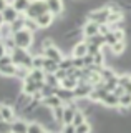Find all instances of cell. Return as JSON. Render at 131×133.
Here are the masks:
<instances>
[{
    "mask_svg": "<svg viewBox=\"0 0 131 133\" xmlns=\"http://www.w3.org/2000/svg\"><path fill=\"white\" fill-rule=\"evenodd\" d=\"M85 33H86V37L90 38V37H95L100 33V25L95 23V22H90L85 25Z\"/></svg>",
    "mask_w": 131,
    "mask_h": 133,
    "instance_id": "5",
    "label": "cell"
},
{
    "mask_svg": "<svg viewBox=\"0 0 131 133\" xmlns=\"http://www.w3.org/2000/svg\"><path fill=\"white\" fill-rule=\"evenodd\" d=\"M3 18L7 20V22H13L15 18H17V10L12 7H7L5 10H3Z\"/></svg>",
    "mask_w": 131,
    "mask_h": 133,
    "instance_id": "10",
    "label": "cell"
},
{
    "mask_svg": "<svg viewBox=\"0 0 131 133\" xmlns=\"http://www.w3.org/2000/svg\"><path fill=\"white\" fill-rule=\"evenodd\" d=\"M120 107L121 108H129L131 107V93H125L120 97Z\"/></svg>",
    "mask_w": 131,
    "mask_h": 133,
    "instance_id": "14",
    "label": "cell"
},
{
    "mask_svg": "<svg viewBox=\"0 0 131 133\" xmlns=\"http://www.w3.org/2000/svg\"><path fill=\"white\" fill-rule=\"evenodd\" d=\"M12 131H13V133H27L28 127L25 123H22V122H17V123L12 125Z\"/></svg>",
    "mask_w": 131,
    "mask_h": 133,
    "instance_id": "12",
    "label": "cell"
},
{
    "mask_svg": "<svg viewBox=\"0 0 131 133\" xmlns=\"http://www.w3.org/2000/svg\"><path fill=\"white\" fill-rule=\"evenodd\" d=\"M63 87H65L67 90H70V88H76V87H78V82H76L73 77H68V78H65V80H63Z\"/></svg>",
    "mask_w": 131,
    "mask_h": 133,
    "instance_id": "15",
    "label": "cell"
},
{
    "mask_svg": "<svg viewBox=\"0 0 131 133\" xmlns=\"http://www.w3.org/2000/svg\"><path fill=\"white\" fill-rule=\"evenodd\" d=\"M5 0H0V10H5Z\"/></svg>",
    "mask_w": 131,
    "mask_h": 133,
    "instance_id": "29",
    "label": "cell"
},
{
    "mask_svg": "<svg viewBox=\"0 0 131 133\" xmlns=\"http://www.w3.org/2000/svg\"><path fill=\"white\" fill-rule=\"evenodd\" d=\"M63 77H67V70H58V72H56V78H63Z\"/></svg>",
    "mask_w": 131,
    "mask_h": 133,
    "instance_id": "28",
    "label": "cell"
},
{
    "mask_svg": "<svg viewBox=\"0 0 131 133\" xmlns=\"http://www.w3.org/2000/svg\"><path fill=\"white\" fill-rule=\"evenodd\" d=\"M27 133H43V130H42V127H40L38 123H32V125H28V131Z\"/></svg>",
    "mask_w": 131,
    "mask_h": 133,
    "instance_id": "21",
    "label": "cell"
},
{
    "mask_svg": "<svg viewBox=\"0 0 131 133\" xmlns=\"http://www.w3.org/2000/svg\"><path fill=\"white\" fill-rule=\"evenodd\" d=\"M56 97H58L60 100H70L71 97H75V95H71L70 90H58L56 91Z\"/></svg>",
    "mask_w": 131,
    "mask_h": 133,
    "instance_id": "19",
    "label": "cell"
},
{
    "mask_svg": "<svg viewBox=\"0 0 131 133\" xmlns=\"http://www.w3.org/2000/svg\"><path fill=\"white\" fill-rule=\"evenodd\" d=\"M90 130H91V127L85 122V123H81L80 127H76V133H90Z\"/></svg>",
    "mask_w": 131,
    "mask_h": 133,
    "instance_id": "22",
    "label": "cell"
},
{
    "mask_svg": "<svg viewBox=\"0 0 131 133\" xmlns=\"http://www.w3.org/2000/svg\"><path fill=\"white\" fill-rule=\"evenodd\" d=\"M61 133H76V128L73 127V125H67V127L63 128V131Z\"/></svg>",
    "mask_w": 131,
    "mask_h": 133,
    "instance_id": "26",
    "label": "cell"
},
{
    "mask_svg": "<svg viewBox=\"0 0 131 133\" xmlns=\"http://www.w3.org/2000/svg\"><path fill=\"white\" fill-rule=\"evenodd\" d=\"M0 113H2V116H3V120H5V122H10L12 120V110L9 107H0Z\"/></svg>",
    "mask_w": 131,
    "mask_h": 133,
    "instance_id": "18",
    "label": "cell"
},
{
    "mask_svg": "<svg viewBox=\"0 0 131 133\" xmlns=\"http://www.w3.org/2000/svg\"><path fill=\"white\" fill-rule=\"evenodd\" d=\"M43 65H45L43 58H40V57H35L33 58V66H35V68H40V66H43Z\"/></svg>",
    "mask_w": 131,
    "mask_h": 133,
    "instance_id": "25",
    "label": "cell"
},
{
    "mask_svg": "<svg viewBox=\"0 0 131 133\" xmlns=\"http://www.w3.org/2000/svg\"><path fill=\"white\" fill-rule=\"evenodd\" d=\"M81 123H85V115L81 113V111H76V113H75V118H73V123H71V125L76 128V127H80Z\"/></svg>",
    "mask_w": 131,
    "mask_h": 133,
    "instance_id": "17",
    "label": "cell"
},
{
    "mask_svg": "<svg viewBox=\"0 0 131 133\" xmlns=\"http://www.w3.org/2000/svg\"><path fill=\"white\" fill-rule=\"evenodd\" d=\"M3 52H5V50H3V45H0V58H2L3 55H5V53H3Z\"/></svg>",
    "mask_w": 131,
    "mask_h": 133,
    "instance_id": "30",
    "label": "cell"
},
{
    "mask_svg": "<svg viewBox=\"0 0 131 133\" xmlns=\"http://www.w3.org/2000/svg\"><path fill=\"white\" fill-rule=\"evenodd\" d=\"M110 14H111V10H110L108 7H103V8H98V10L91 12L88 17H90V20H91V22H95L98 25H105V23H108Z\"/></svg>",
    "mask_w": 131,
    "mask_h": 133,
    "instance_id": "1",
    "label": "cell"
},
{
    "mask_svg": "<svg viewBox=\"0 0 131 133\" xmlns=\"http://www.w3.org/2000/svg\"><path fill=\"white\" fill-rule=\"evenodd\" d=\"M103 63V53H98L95 55V65H101Z\"/></svg>",
    "mask_w": 131,
    "mask_h": 133,
    "instance_id": "27",
    "label": "cell"
},
{
    "mask_svg": "<svg viewBox=\"0 0 131 133\" xmlns=\"http://www.w3.org/2000/svg\"><path fill=\"white\" fill-rule=\"evenodd\" d=\"M73 55L75 58H83L88 55V43H76L73 48Z\"/></svg>",
    "mask_w": 131,
    "mask_h": 133,
    "instance_id": "4",
    "label": "cell"
},
{
    "mask_svg": "<svg viewBox=\"0 0 131 133\" xmlns=\"http://www.w3.org/2000/svg\"><path fill=\"white\" fill-rule=\"evenodd\" d=\"M43 133H47V131H43Z\"/></svg>",
    "mask_w": 131,
    "mask_h": 133,
    "instance_id": "32",
    "label": "cell"
},
{
    "mask_svg": "<svg viewBox=\"0 0 131 133\" xmlns=\"http://www.w3.org/2000/svg\"><path fill=\"white\" fill-rule=\"evenodd\" d=\"M15 43L18 47H28L32 43V35L28 30H20L15 33Z\"/></svg>",
    "mask_w": 131,
    "mask_h": 133,
    "instance_id": "3",
    "label": "cell"
},
{
    "mask_svg": "<svg viewBox=\"0 0 131 133\" xmlns=\"http://www.w3.org/2000/svg\"><path fill=\"white\" fill-rule=\"evenodd\" d=\"M0 73H3V75H13L15 73V66L13 65H3V66H0Z\"/></svg>",
    "mask_w": 131,
    "mask_h": 133,
    "instance_id": "20",
    "label": "cell"
},
{
    "mask_svg": "<svg viewBox=\"0 0 131 133\" xmlns=\"http://www.w3.org/2000/svg\"><path fill=\"white\" fill-rule=\"evenodd\" d=\"M2 20H5V18H3V15L0 14V23H2Z\"/></svg>",
    "mask_w": 131,
    "mask_h": 133,
    "instance_id": "31",
    "label": "cell"
},
{
    "mask_svg": "<svg viewBox=\"0 0 131 133\" xmlns=\"http://www.w3.org/2000/svg\"><path fill=\"white\" fill-rule=\"evenodd\" d=\"M52 20H53V17H52V14H43V15H40L38 18H37V25H38V27H48V25L52 23Z\"/></svg>",
    "mask_w": 131,
    "mask_h": 133,
    "instance_id": "8",
    "label": "cell"
},
{
    "mask_svg": "<svg viewBox=\"0 0 131 133\" xmlns=\"http://www.w3.org/2000/svg\"><path fill=\"white\" fill-rule=\"evenodd\" d=\"M30 7V2L28 0H15L13 2V8L15 10H25V8Z\"/></svg>",
    "mask_w": 131,
    "mask_h": 133,
    "instance_id": "16",
    "label": "cell"
},
{
    "mask_svg": "<svg viewBox=\"0 0 131 133\" xmlns=\"http://www.w3.org/2000/svg\"><path fill=\"white\" fill-rule=\"evenodd\" d=\"M73 66V60H63V62H60V68L61 70H70Z\"/></svg>",
    "mask_w": 131,
    "mask_h": 133,
    "instance_id": "24",
    "label": "cell"
},
{
    "mask_svg": "<svg viewBox=\"0 0 131 133\" xmlns=\"http://www.w3.org/2000/svg\"><path fill=\"white\" fill-rule=\"evenodd\" d=\"M103 103L106 107H120V97H116V95L113 93V91H110L108 95H106V98L103 100Z\"/></svg>",
    "mask_w": 131,
    "mask_h": 133,
    "instance_id": "6",
    "label": "cell"
},
{
    "mask_svg": "<svg viewBox=\"0 0 131 133\" xmlns=\"http://www.w3.org/2000/svg\"><path fill=\"white\" fill-rule=\"evenodd\" d=\"M47 5L52 12H55V14L61 12V2L60 0H47Z\"/></svg>",
    "mask_w": 131,
    "mask_h": 133,
    "instance_id": "11",
    "label": "cell"
},
{
    "mask_svg": "<svg viewBox=\"0 0 131 133\" xmlns=\"http://www.w3.org/2000/svg\"><path fill=\"white\" fill-rule=\"evenodd\" d=\"M45 68H47V72H58V68H60V66L58 65H56V62H53V60H50V58H47V60H45Z\"/></svg>",
    "mask_w": 131,
    "mask_h": 133,
    "instance_id": "13",
    "label": "cell"
},
{
    "mask_svg": "<svg viewBox=\"0 0 131 133\" xmlns=\"http://www.w3.org/2000/svg\"><path fill=\"white\" fill-rule=\"evenodd\" d=\"M105 38H106V45H110V47H113V45H114V43H116V42H118V40H116V37H114V33H113V32H110L108 35L105 37Z\"/></svg>",
    "mask_w": 131,
    "mask_h": 133,
    "instance_id": "23",
    "label": "cell"
},
{
    "mask_svg": "<svg viewBox=\"0 0 131 133\" xmlns=\"http://www.w3.org/2000/svg\"><path fill=\"white\" fill-rule=\"evenodd\" d=\"M47 2H42V0H33V2L30 3V7H28V15L33 17V18H38L40 15L47 14Z\"/></svg>",
    "mask_w": 131,
    "mask_h": 133,
    "instance_id": "2",
    "label": "cell"
},
{
    "mask_svg": "<svg viewBox=\"0 0 131 133\" xmlns=\"http://www.w3.org/2000/svg\"><path fill=\"white\" fill-rule=\"evenodd\" d=\"M45 57L53 60V62H60V52L55 47H47L45 48Z\"/></svg>",
    "mask_w": 131,
    "mask_h": 133,
    "instance_id": "7",
    "label": "cell"
},
{
    "mask_svg": "<svg viewBox=\"0 0 131 133\" xmlns=\"http://www.w3.org/2000/svg\"><path fill=\"white\" fill-rule=\"evenodd\" d=\"M111 52L114 55H123V53H126V40L116 42V43L111 47Z\"/></svg>",
    "mask_w": 131,
    "mask_h": 133,
    "instance_id": "9",
    "label": "cell"
}]
</instances>
